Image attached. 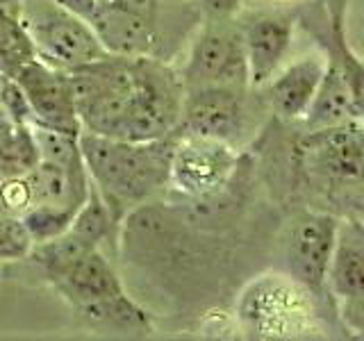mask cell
<instances>
[{
    "instance_id": "cell-1",
    "label": "cell",
    "mask_w": 364,
    "mask_h": 341,
    "mask_svg": "<svg viewBox=\"0 0 364 341\" xmlns=\"http://www.w3.org/2000/svg\"><path fill=\"white\" fill-rule=\"evenodd\" d=\"M173 134L155 141H123L80 132L85 166L119 223L125 214L168 187Z\"/></svg>"
},
{
    "instance_id": "cell-2",
    "label": "cell",
    "mask_w": 364,
    "mask_h": 341,
    "mask_svg": "<svg viewBox=\"0 0 364 341\" xmlns=\"http://www.w3.org/2000/svg\"><path fill=\"white\" fill-rule=\"evenodd\" d=\"M316 296L291 276H262L250 282L237 305L248 337L294 339L312 335L318 325Z\"/></svg>"
},
{
    "instance_id": "cell-3",
    "label": "cell",
    "mask_w": 364,
    "mask_h": 341,
    "mask_svg": "<svg viewBox=\"0 0 364 341\" xmlns=\"http://www.w3.org/2000/svg\"><path fill=\"white\" fill-rule=\"evenodd\" d=\"M18 18L34 45V55L50 66L68 71L109 55L89 21L53 0H18Z\"/></svg>"
},
{
    "instance_id": "cell-4",
    "label": "cell",
    "mask_w": 364,
    "mask_h": 341,
    "mask_svg": "<svg viewBox=\"0 0 364 341\" xmlns=\"http://www.w3.org/2000/svg\"><path fill=\"white\" fill-rule=\"evenodd\" d=\"M235 166L237 155L230 144L187 132L173 144L168 185L189 198H208L225 187Z\"/></svg>"
},
{
    "instance_id": "cell-5",
    "label": "cell",
    "mask_w": 364,
    "mask_h": 341,
    "mask_svg": "<svg viewBox=\"0 0 364 341\" xmlns=\"http://www.w3.org/2000/svg\"><path fill=\"white\" fill-rule=\"evenodd\" d=\"M305 168L335 185L364 182V125L360 121L318 128L301 141Z\"/></svg>"
},
{
    "instance_id": "cell-6",
    "label": "cell",
    "mask_w": 364,
    "mask_h": 341,
    "mask_svg": "<svg viewBox=\"0 0 364 341\" xmlns=\"http://www.w3.org/2000/svg\"><path fill=\"white\" fill-rule=\"evenodd\" d=\"M11 77L16 80V85L28 98L32 123L71 134L82 132V123H80L73 91L64 68L46 64L39 57H30L14 68Z\"/></svg>"
},
{
    "instance_id": "cell-7",
    "label": "cell",
    "mask_w": 364,
    "mask_h": 341,
    "mask_svg": "<svg viewBox=\"0 0 364 341\" xmlns=\"http://www.w3.org/2000/svg\"><path fill=\"white\" fill-rule=\"evenodd\" d=\"M337 234L339 221L333 214L305 212L294 221L287 237L284 257L289 276L305 284L318 301L326 293V276L335 253Z\"/></svg>"
},
{
    "instance_id": "cell-8",
    "label": "cell",
    "mask_w": 364,
    "mask_h": 341,
    "mask_svg": "<svg viewBox=\"0 0 364 341\" xmlns=\"http://www.w3.org/2000/svg\"><path fill=\"white\" fill-rule=\"evenodd\" d=\"M182 85L185 89L208 85H248V64L242 32L225 26H212L205 30L191 48Z\"/></svg>"
},
{
    "instance_id": "cell-9",
    "label": "cell",
    "mask_w": 364,
    "mask_h": 341,
    "mask_svg": "<svg viewBox=\"0 0 364 341\" xmlns=\"http://www.w3.org/2000/svg\"><path fill=\"white\" fill-rule=\"evenodd\" d=\"M246 125V102L242 87L208 85L187 89L182 98L180 125L189 134L232 144Z\"/></svg>"
},
{
    "instance_id": "cell-10",
    "label": "cell",
    "mask_w": 364,
    "mask_h": 341,
    "mask_svg": "<svg viewBox=\"0 0 364 341\" xmlns=\"http://www.w3.org/2000/svg\"><path fill=\"white\" fill-rule=\"evenodd\" d=\"M326 291L339 305L344 321L364 332V227L360 221L339 223Z\"/></svg>"
},
{
    "instance_id": "cell-11",
    "label": "cell",
    "mask_w": 364,
    "mask_h": 341,
    "mask_svg": "<svg viewBox=\"0 0 364 341\" xmlns=\"http://www.w3.org/2000/svg\"><path fill=\"white\" fill-rule=\"evenodd\" d=\"M91 30L109 55L153 57L157 45V26L153 16L136 14L117 5L98 3L89 18Z\"/></svg>"
},
{
    "instance_id": "cell-12",
    "label": "cell",
    "mask_w": 364,
    "mask_h": 341,
    "mask_svg": "<svg viewBox=\"0 0 364 341\" xmlns=\"http://www.w3.org/2000/svg\"><path fill=\"white\" fill-rule=\"evenodd\" d=\"M248 82L253 87L267 85L278 71L291 45V18L282 14H264L248 23L242 32Z\"/></svg>"
},
{
    "instance_id": "cell-13",
    "label": "cell",
    "mask_w": 364,
    "mask_h": 341,
    "mask_svg": "<svg viewBox=\"0 0 364 341\" xmlns=\"http://www.w3.org/2000/svg\"><path fill=\"white\" fill-rule=\"evenodd\" d=\"M328 60L321 55H305L267 82V100L271 109L284 121L303 119L321 85Z\"/></svg>"
},
{
    "instance_id": "cell-14",
    "label": "cell",
    "mask_w": 364,
    "mask_h": 341,
    "mask_svg": "<svg viewBox=\"0 0 364 341\" xmlns=\"http://www.w3.org/2000/svg\"><path fill=\"white\" fill-rule=\"evenodd\" d=\"M53 284L71 303V307L105 301L125 293L117 271L112 269L109 259L100 253V248L87 250L64 276L53 280Z\"/></svg>"
},
{
    "instance_id": "cell-15",
    "label": "cell",
    "mask_w": 364,
    "mask_h": 341,
    "mask_svg": "<svg viewBox=\"0 0 364 341\" xmlns=\"http://www.w3.org/2000/svg\"><path fill=\"white\" fill-rule=\"evenodd\" d=\"M303 119L310 130L330 128V125H341V123H353V121L364 119L344 68L339 66V62L333 55H328L321 85H318L316 96Z\"/></svg>"
},
{
    "instance_id": "cell-16",
    "label": "cell",
    "mask_w": 364,
    "mask_h": 341,
    "mask_svg": "<svg viewBox=\"0 0 364 341\" xmlns=\"http://www.w3.org/2000/svg\"><path fill=\"white\" fill-rule=\"evenodd\" d=\"M73 310L85 321V325L96 330V332L121 335V337H148L153 332L151 316L128 293L87 303L73 307Z\"/></svg>"
},
{
    "instance_id": "cell-17",
    "label": "cell",
    "mask_w": 364,
    "mask_h": 341,
    "mask_svg": "<svg viewBox=\"0 0 364 341\" xmlns=\"http://www.w3.org/2000/svg\"><path fill=\"white\" fill-rule=\"evenodd\" d=\"M32 205H53L77 212L89 193V175H75L57 164L43 162L26 173Z\"/></svg>"
},
{
    "instance_id": "cell-18",
    "label": "cell",
    "mask_w": 364,
    "mask_h": 341,
    "mask_svg": "<svg viewBox=\"0 0 364 341\" xmlns=\"http://www.w3.org/2000/svg\"><path fill=\"white\" fill-rule=\"evenodd\" d=\"M119 227L121 223L114 219V214L109 210V205L105 202V198H102V193L98 191L94 182H89V193L85 202L80 205V210L75 212L68 232L75 234L77 239H82L89 246L100 248L102 242H112V239L117 237Z\"/></svg>"
},
{
    "instance_id": "cell-19",
    "label": "cell",
    "mask_w": 364,
    "mask_h": 341,
    "mask_svg": "<svg viewBox=\"0 0 364 341\" xmlns=\"http://www.w3.org/2000/svg\"><path fill=\"white\" fill-rule=\"evenodd\" d=\"M30 128L39 151V159L62 166L75 175H89L85 166L82 148H80V134L46 128V125L39 123H30Z\"/></svg>"
},
{
    "instance_id": "cell-20",
    "label": "cell",
    "mask_w": 364,
    "mask_h": 341,
    "mask_svg": "<svg viewBox=\"0 0 364 341\" xmlns=\"http://www.w3.org/2000/svg\"><path fill=\"white\" fill-rule=\"evenodd\" d=\"M34 55V45L18 18V3L11 7V0H0V71L11 77L14 68Z\"/></svg>"
},
{
    "instance_id": "cell-21",
    "label": "cell",
    "mask_w": 364,
    "mask_h": 341,
    "mask_svg": "<svg viewBox=\"0 0 364 341\" xmlns=\"http://www.w3.org/2000/svg\"><path fill=\"white\" fill-rule=\"evenodd\" d=\"M39 164V151L34 144L30 125H16L7 139L5 148L0 151V178L26 175Z\"/></svg>"
},
{
    "instance_id": "cell-22",
    "label": "cell",
    "mask_w": 364,
    "mask_h": 341,
    "mask_svg": "<svg viewBox=\"0 0 364 341\" xmlns=\"http://www.w3.org/2000/svg\"><path fill=\"white\" fill-rule=\"evenodd\" d=\"M75 212L64 207H53V205H30L21 214V221L32 239V244H41L64 234L71 227Z\"/></svg>"
},
{
    "instance_id": "cell-23",
    "label": "cell",
    "mask_w": 364,
    "mask_h": 341,
    "mask_svg": "<svg viewBox=\"0 0 364 341\" xmlns=\"http://www.w3.org/2000/svg\"><path fill=\"white\" fill-rule=\"evenodd\" d=\"M32 248V239L21 216L0 214V259H23Z\"/></svg>"
},
{
    "instance_id": "cell-24",
    "label": "cell",
    "mask_w": 364,
    "mask_h": 341,
    "mask_svg": "<svg viewBox=\"0 0 364 341\" xmlns=\"http://www.w3.org/2000/svg\"><path fill=\"white\" fill-rule=\"evenodd\" d=\"M32 205L26 175H9L0 180V214L21 216Z\"/></svg>"
},
{
    "instance_id": "cell-25",
    "label": "cell",
    "mask_w": 364,
    "mask_h": 341,
    "mask_svg": "<svg viewBox=\"0 0 364 341\" xmlns=\"http://www.w3.org/2000/svg\"><path fill=\"white\" fill-rule=\"evenodd\" d=\"M98 3H105V5H117L123 9H130L136 11V14H144V16H157V5L159 0H98Z\"/></svg>"
},
{
    "instance_id": "cell-26",
    "label": "cell",
    "mask_w": 364,
    "mask_h": 341,
    "mask_svg": "<svg viewBox=\"0 0 364 341\" xmlns=\"http://www.w3.org/2000/svg\"><path fill=\"white\" fill-rule=\"evenodd\" d=\"M53 3L64 7L66 11H71V14H75L80 18H85V21H89L91 14H94L96 7H98V0H53Z\"/></svg>"
},
{
    "instance_id": "cell-27",
    "label": "cell",
    "mask_w": 364,
    "mask_h": 341,
    "mask_svg": "<svg viewBox=\"0 0 364 341\" xmlns=\"http://www.w3.org/2000/svg\"><path fill=\"white\" fill-rule=\"evenodd\" d=\"M242 5V0H203V7L214 18H228Z\"/></svg>"
},
{
    "instance_id": "cell-28",
    "label": "cell",
    "mask_w": 364,
    "mask_h": 341,
    "mask_svg": "<svg viewBox=\"0 0 364 341\" xmlns=\"http://www.w3.org/2000/svg\"><path fill=\"white\" fill-rule=\"evenodd\" d=\"M360 223H362V227H364V205H362V207H360V219H358Z\"/></svg>"
}]
</instances>
